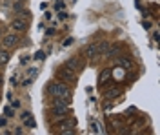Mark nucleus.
<instances>
[{
	"label": "nucleus",
	"mask_w": 160,
	"mask_h": 135,
	"mask_svg": "<svg viewBox=\"0 0 160 135\" xmlns=\"http://www.w3.org/2000/svg\"><path fill=\"white\" fill-rule=\"evenodd\" d=\"M4 113H6V117H13V115H15L13 106H6V108H4Z\"/></svg>",
	"instance_id": "12"
},
{
	"label": "nucleus",
	"mask_w": 160,
	"mask_h": 135,
	"mask_svg": "<svg viewBox=\"0 0 160 135\" xmlns=\"http://www.w3.org/2000/svg\"><path fill=\"white\" fill-rule=\"evenodd\" d=\"M17 42H18V37H17V33H9V35H6L4 37V46L9 49V48H15L17 46Z\"/></svg>",
	"instance_id": "6"
},
{
	"label": "nucleus",
	"mask_w": 160,
	"mask_h": 135,
	"mask_svg": "<svg viewBox=\"0 0 160 135\" xmlns=\"http://www.w3.org/2000/svg\"><path fill=\"white\" fill-rule=\"evenodd\" d=\"M118 66L126 68V70H131V62L128 60V59H118Z\"/></svg>",
	"instance_id": "10"
},
{
	"label": "nucleus",
	"mask_w": 160,
	"mask_h": 135,
	"mask_svg": "<svg viewBox=\"0 0 160 135\" xmlns=\"http://www.w3.org/2000/svg\"><path fill=\"white\" fill-rule=\"evenodd\" d=\"M8 60H9V53L6 51V49H0V66L8 64Z\"/></svg>",
	"instance_id": "9"
},
{
	"label": "nucleus",
	"mask_w": 160,
	"mask_h": 135,
	"mask_svg": "<svg viewBox=\"0 0 160 135\" xmlns=\"http://www.w3.org/2000/svg\"><path fill=\"white\" fill-rule=\"evenodd\" d=\"M24 124H26V128H35V126H37V122H35L33 119H29V117H28V119L24 121Z\"/></svg>",
	"instance_id": "13"
},
{
	"label": "nucleus",
	"mask_w": 160,
	"mask_h": 135,
	"mask_svg": "<svg viewBox=\"0 0 160 135\" xmlns=\"http://www.w3.org/2000/svg\"><path fill=\"white\" fill-rule=\"evenodd\" d=\"M57 77H58L60 80H64V82L68 84H73L75 80H77V77H75V73L69 71L68 68H60L58 71H57Z\"/></svg>",
	"instance_id": "4"
},
{
	"label": "nucleus",
	"mask_w": 160,
	"mask_h": 135,
	"mask_svg": "<svg viewBox=\"0 0 160 135\" xmlns=\"http://www.w3.org/2000/svg\"><path fill=\"white\" fill-rule=\"evenodd\" d=\"M64 68H68V70H69V71H78L80 70V60L78 59H69V60H68V62L64 64Z\"/></svg>",
	"instance_id": "7"
},
{
	"label": "nucleus",
	"mask_w": 160,
	"mask_h": 135,
	"mask_svg": "<svg viewBox=\"0 0 160 135\" xmlns=\"http://www.w3.org/2000/svg\"><path fill=\"white\" fill-rule=\"evenodd\" d=\"M68 110H69V104L64 102L58 97H53V101H51V113H53V117H60L62 119V117H66Z\"/></svg>",
	"instance_id": "2"
},
{
	"label": "nucleus",
	"mask_w": 160,
	"mask_h": 135,
	"mask_svg": "<svg viewBox=\"0 0 160 135\" xmlns=\"http://www.w3.org/2000/svg\"><path fill=\"white\" fill-rule=\"evenodd\" d=\"M48 93H49L51 97H58V99H62L64 102L71 104V91H69V88H68L66 84L51 82L49 86H48Z\"/></svg>",
	"instance_id": "1"
},
{
	"label": "nucleus",
	"mask_w": 160,
	"mask_h": 135,
	"mask_svg": "<svg viewBox=\"0 0 160 135\" xmlns=\"http://www.w3.org/2000/svg\"><path fill=\"white\" fill-rule=\"evenodd\" d=\"M29 112H24V113H22V115H20V117H22V121H26V119H28V117H29Z\"/></svg>",
	"instance_id": "19"
},
{
	"label": "nucleus",
	"mask_w": 160,
	"mask_h": 135,
	"mask_svg": "<svg viewBox=\"0 0 160 135\" xmlns=\"http://www.w3.org/2000/svg\"><path fill=\"white\" fill-rule=\"evenodd\" d=\"M18 2H22V0H18Z\"/></svg>",
	"instance_id": "23"
},
{
	"label": "nucleus",
	"mask_w": 160,
	"mask_h": 135,
	"mask_svg": "<svg viewBox=\"0 0 160 135\" xmlns=\"http://www.w3.org/2000/svg\"><path fill=\"white\" fill-rule=\"evenodd\" d=\"M2 82H4V79H2V75H0V86H2Z\"/></svg>",
	"instance_id": "22"
},
{
	"label": "nucleus",
	"mask_w": 160,
	"mask_h": 135,
	"mask_svg": "<svg viewBox=\"0 0 160 135\" xmlns=\"http://www.w3.org/2000/svg\"><path fill=\"white\" fill-rule=\"evenodd\" d=\"M106 48H108L106 42H100V44H89V46L84 48V55H86L88 59H95V57H98Z\"/></svg>",
	"instance_id": "3"
},
{
	"label": "nucleus",
	"mask_w": 160,
	"mask_h": 135,
	"mask_svg": "<svg viewBox=\"0 0 160 135\" xmlns=\"http://www.w3.org/2000/svg\"><path fill=\"white\" fill-rule=\"evenodd\" d=\"M0 126H6V119H0Z\"/></svg>",
	"instance_id": "21"
},
{
	"label": "nucleus",
	"mask_w": 160,
	"mask_h": 135,
	"mask_svg": "<svg viewBox=\"0 0 160 135\" xmlns=\"http://www.w3.org/2000/svg\"><path fill=\"white\" fill-rule=\"evenodd\" d=\"M35 59H38V60H42V59H44V51H37V55H35Z\"/></svg>",
	"instance_id": "17"
},
{
	"label": "nucleus",
	"mask_w": 160,
	"mask_h": 135,
	"mask_svg": "<svg viewBox=\"0 0 160 135\" xmlns=\"http://www.w3.org/2000/svg\"><path fill=\"white\" fill-rule=\"evenodd\" d=\"M71 42H73V39H66V42H64V46H69Z\"/></svg>",
	"instance_id": "20"
},
{
	"label": "nucleus",
	"mask_w": 160,
	"mask_h": 135,
	"mask_svg": "<svg viewBox=\"0 0 160 135\" xmlns=\"http://www.w3.org/2000/svg\"><path fill=\"white\" fill-rule=\"evenodd\" d=\"M151 28H153V26H151V22H144V29H148V31H149Z\"/></svg>",
	"instance_id": "18"
},
{
	"label": "nucleus",
	"mask_w": 160,
	"mask_h": 135,
	"mask_svg": "<svg viewBox=\"0 0 160 135\" xmlns=\"http://www.w3.org/2000/svg\"><path fill=\"white\" fill-rule=\"evenodd\" d=\"M120 91L118 90H109V91H106V99H115V97H118Z\"/></svg>",
	"instance_id": "11"
},
{
	"label": "nucleus",
	"mask_w": 160,
	"mask_h": 135,
	"mask_svg": "<svg viewBox=\"0 0 160 135\" xmlns=\"http://www.w3.org/2000/svg\"><path fill=\"white\" fill-rule=\"evenodd\" d=\"M17 17H18V18H24V20H29V18H31V11L22 9V8H20V9H18V15H17Z\"/></svg>",
	"instance_id": "8"
},
{
	"label": "nucleus",
	"mask_w": 160,
	"mask_h": 135,
	"mask_svg": "<svg viewBox=\"0 0 160 135\" xmlns=\"http://www.w3.org/2000/svg\"><path fill=\"white\" fill-rule=\"evenodd\" d=\"M117 51H118V48H117V46H115V48H111L109 51H108V57H115V55H117Z\"/></svg>",
	"instance_id": "14"
},
{
	"label": "nucleus",
	"mask_w": 160,
	"mask_h": 135,
	"mask_svg": "<svg viewBox=\"0 0 160 135\" xmlns=\"http://www.w3.org/2000/svg\"><path fill=\"white\" fill-rule=\"evenodd\" d=\"M109 75H111V71H109V70H108V71H104L102 75H100V80H104V79H108Z\"/></svg>",
	"instance_id": "15"
},
{
	"label": "nucleus",
	"mask_w": 160,
	"mask_h": 135,
	"mask_svg": "<svg viewBox=\"0 0 160 135\" xmlns=\"http://www.w3.org/2000/svg\"><path fill=\"white\" fill-rule=\"evenodd\" d=\"M28 22L29 20H24V18H15V20L11 22V28H13V31L15 33H22V31H26L28 29Z\"/></svg>",
	"instance_id": "5"
},
{
	"label": "nucleus",
	"mask_w": 160,
	"mask_h": 135,
	"mask_svg": "<svg viewBox=\"0 0 160 135\" xmlns=\"http://www.w3.org/2000/svg\"><path fill=\"white\" fill-rule=\"evenodd\" d=\"M11 106H13V108H18V106H20V101L13 99V101H11Z\"/></svg>",
	"instance_id": "16"
}]
</instances>
